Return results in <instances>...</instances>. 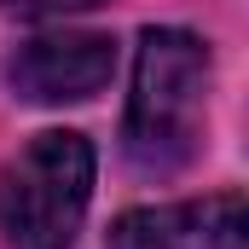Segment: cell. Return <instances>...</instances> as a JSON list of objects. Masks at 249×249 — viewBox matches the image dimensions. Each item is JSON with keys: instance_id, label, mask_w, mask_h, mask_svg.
<instances>
[{"instance_id": "obj_5", "label": "cell", "mask_w": 249, "mask_h": 249, "mask_svg": "<svg viewBox=\"0 0 249 249\" xmlns=\"http://www.w3.org/2000/svg\"><path fill=\"white\" fill-rule=\"evenodd\" d=\"M105 0H0L6 18H70V12H93Z\"/></svg>"}, {"instance_id": "obj_2", "label": "cell", "mask_w": 249, "mask_h": 249, "mask_svg": "<svg viewBox=\"0 0 249 249\" xmlns=\"http://www.w3.org/2000/svg\"><path fill=\"white\" fill-rule=\"evenodd\" d=\"M93 139L87 133H35L6 168H0V232L12 249H70L87 203H93Z\"/></svg>"}, {"instance_id": "obj_4", "label": "cell", "mask_w": 249, "mask_h": 249, "mask_svg": "<svg viewBox=\"0 0 249 249\" xmlns=\"http://www.w3.org/2000/svg\"><path fill=\"white\" fill-rule=\"evenodd\" d=\"M249 220L238 191H214L203 203L127 209L110 220V249H244Z\"/></svg>"}, {"instance_id": "obj_3", "label": "cell", "mask_w": 249, "mask_h": 249, "mask_svg": "<svg viewBox=\"0 0 249 249\" xmlns=\"http://www.w3.org/2000/svg\"><path fill=\"white\" fill-rule=\"evenodd\" d=\"M110 75H116V41L99 29L35 35L6 64V81L23 105H81V99L105 93Z\"/></svg>"}, {"instance_id": "obj_1", "label": "cell", "mask_w": 249, "mask_h": 249, "mask_svg": "<svg viewBox=\"0 0 249 249\" xmlns=\"http://www.w3.org/2000/svg\"><path fill=\"white\" fill-rule=\"evenodd\" d=\"M209 47L191 29H145L133 47V93L122 116V157L139 174H180L203 151Z\"/></svg>"}]
</instances>
